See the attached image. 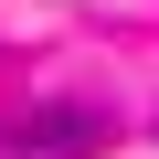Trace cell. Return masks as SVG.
I'll list each match as a JSON object with an SVG mask.
<instances>
[{"label": "cell", "mask_w": 159, "mask_h": 159, "mask_svg": "<svg viewBox=\"0 0 159 159\" xmlns=\"http://www.w3.org/2000/svg\"><path fill=\"white\" fill-rule=\"evenodd\" d=\"M117 148V117L85 106V96H64V106H21L11 127H0V159H96Z\"/></svg>", "instance_id": "cell-1"}]
</instances>
